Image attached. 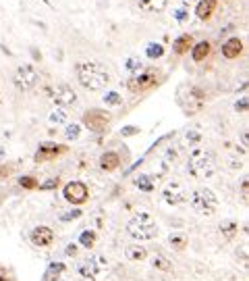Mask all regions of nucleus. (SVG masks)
<instances>
[{
	"mask_svg": "<svg viewBox=\"0 0 249 281\" xmlns=\"http://www.w3.org/2000/svg\"><path fill=\"white\" fill-rule=\"evenodd\" d=\"M168 242H170V246H174L176 250H183V248L187 246V237L181 235V233H170V235H168Z\"/></svg>",
	"mask_w": 249,
	"mask_h": 281,
	"instance_id": "nucleus-24",
	"label": "nucleus"
},
{
	"mask_svg": "<svg viewBox=\"0 0 249 281\" xmlns=\"http://www.w3.org/2000/svg\"><path fill=\"white\" fill-rule=\"evenodd\" d=\"M210 50H212L210 42H197V44L191 48V58L195 63H201V60H206L210 56Z\"/></svg>",
	"mask_w": 249,
	"mask_h": 281,
	"instance_id": "nucleus-19",
	"label": "nucleus"
},
{
	"mask_svg": "<svg viewBox=\"0 0 249 281\" xmlns=\"http://www.w3.org/2000/svg\"><path fill=\"white\" fill-rule=\"evenodd\" d=\"M241 52H243V42L239 38H231L222 44L224 58H237V56H241Z\"/></svg>",
	"mask_w": 249,
	"mask_h": 281,
	"instance_id": "nucleus-14",
	"label": "nucleus"
},
{
	"mask_svg": "<svg viewBox=\"0 0 249 281\" xmlns=\"http://www.w3.org/2000/svg\"><path fill=\"white\" fill-rule=\"evenodd\" d=\"M162 54H164L162 44H150V46H148V56H150V58H160Z\"/></svg>",
	"mask_w": 249,
	"mask_h": 281,
	"instance_id": "nucleus-30",
	"label": "nucleus"
},
{
	"mask_svg": "<svg viewBox=\"0 0 249 281\" xmlns=\"http://www.w3.org/2000/svg\"><path fill=\"white\" fill-rule=\"evenodd\" d=\"M187 171H189V175L195 177V179H210V177L214 175V173L218 171L216 154L210 152V150L195 148L193 152L189 154Z\"/></svg>",
	"mask_w": 249,
	"mask_h": 281,
	"instance_id": "nucleus-2",
	"label": "nucleus"
},
{
	"mask_svg": "<svg viewBox=\"0 0 249 281\" xmlns=\"http://www.w3.org/2000/svg\"><path fill=\"white\" fill-rule=\"evenodd\" d=\"M104 102H106V104H110V106H119V104L123 102V98H121V94H119V92H108V94L104 96Z\"/></svg>",
	"mask_w": 249,
	"mask_h": 281,
	"instance_id": "nucleus-31",
	"label": "nucleus"
},
{
	"mask_svg": "<svg viewBox=\"0 0 249 281\" xmlns=\"http://www.w3.org/2000/svg\"><path fill=\"white\" fill-rule=\"evenodd\" d=\"M127 233L137 242L154 240V237L158 235V225H156V221H154V217L150 212H137L129 219Z\"/></svg>",
	"mask_w": 249,
	"mask_h": 281,
	"instance_id": "nucleus-3",
	"label": "nucleus"
},
{
	"mask_svg": "<svg viewBox=\"0 0 249 281\" xmlns=\"http://www.w3.org/2000/svg\"><path fill=\"white\" fill-rule=\"evenodd\" d=\"M119 165H121L119 152H104L100 157V169L102 171H115V169H119Z\"/></svg>",
	"mask_w": 249,
	"mask_h": 281,
	"instance_id": "nucleus-18",
	"label": "nucleus"
},
{
	"mask_svg": "<svg viewBox=\"0 0 249 281\" xmlns=\"http://www.w3.org/2000/svg\"><path fill=\"white\" fill-rule=\"evenodd\" d=\"M79 134H81V125H77V123H73V125H66V129H64V136H66V140H77V138H79Z\"/></svg>",
	"mask_w": 249,
	"mask_h": 281,
	"instance_id": "nucleus-28",
	"label": "nucleus"
},
{
	"mask_svg": "<svg viewBox=\"0 0 249 281\" xmlns=\"http://www.w3.org/2000/svg\"><path fill=\"white\" fill-rule=\"evenodd\" d=\"M77 252H79L77 244H69V246H66V256H77Z\"/></svg>",
	"mask_w": 249,
	"mask_h": 281,
	"instance_id": "nucleus-36",
	"label": "nucleus"
},
{
	"mask_svg": "<svg viewBox=\"0 0 249 281\" xmlns=\"http://www.w3.org/2000/svg\"><path fill=\"white\" fill-rule=\"evenodd\" d=\"M79 244L83 246V248H94V244H96V231H92V229H85L83 233H81V237H79Z\"/></svg>",
	"mask_w": 249,
	"mask_h": 281,
	"instance_id": "nucleus-22",
	"label": "nucleus"
},
{
	"mask_svg": "<svg viewBox=\"0 0 249 281\" xmlns=\"http://www.w3.org/2000/svg\"><path fill=\"white\" fill-rule=\"evenodd\" d=\"M135 185H137L139 190H144V192H152L154 190V179L150 175H139L137 179H135Z\"/></svg>",
	"mask_w": 249,
	"mask_h": 281,
	"instance_id": "nucleus-25",
	"label": "nucleus"
},
{
	"mask_svg": "<svg viewBox=\"0 0 249 281\" xmlns=\"http://www.w3.org/2000/svg\"><path fill=\"white\" fill-rule=\"evenodd\" d=\"M52 100L56 102V106H60V109H69V106L77 104V92L71 88V85L60 83L52 92Z\"/></svg>",
	"mask_w": 249,
	"mask_h": 281,
	"instance_id": "nucleus-11",
	"label": "nucleus"
},
{
	"mask_svg": "<svg viewBox=\"0 0 249 281\" xmlns=\"http://www.w3.org/2000/svg\"><path fill=\"white\" fill-rule=\"evenodd\" d=\"M162 198L166 204L170 206H179V204H183L187 200V190L183 183H179V181H170L164 185L162 190Z\"/></svg>",
	"mask_w": 249,
	"mask_h": 281,
	"instance_id": "nucleus-10",
	"label": "nucleus"
},
{
	"mask_svg": "<svg viewBox=\"0 0 249 281\" xmlns=\"http://www.w3.org/2000/svg\"><path fill=\"white\" fill-rule=\"evenodd\" d=\"M0 157H3V150H0Z\"/></svg>",
	"mask_w": 249,
	"mask_h": 281,
	"instance_id": "nucleus-40",
	"label": "nucleus"
},
{
	"mask_svg": "<svg viewBox=\"0 0 249 281\" xmlns=\"http://www.w3.org/2000/svg\"><path fill=\"white\" fill-rule=\"evenodd\" d=\"M237 231H239V225L233 223V221H226V223L220 225V233L226 237V240H233V237L237 235Z\"/></svg>",
	"mask_w": 249,
	"mask_h": 281,
	"instance_id": "nucleus-23",
	"label": "nucleus"
},
{
	"mask_svg": "<svg viewBox=\"0 0 249 281\" xmlns=\"http://www.w3.org/2000/svg\"><path fill=\"white\" fill-rule=\"evenodd\" d=\"M0 281H7V279H5V277H0Z\"/></svg>",
	"mask_w": 249,
	"mask_h": 281,
	"instance_id": "nucleus-39",
	"label": "nucleus"
},
{
	"mask_svg": "<svg viewBox=\"0 0 249 281\" xmlns=\"http://www.w3.org/2000/svg\"><path fill=\"white\" fill-rule=\"evenodd\" d=\"M191 46H193V36H189V34L181 36V38H176V40L172 42V50H174L176 54H185V52H189Z\"/></svg>",
	"mask_w": 249,
	"mask_h": 281,
	"instance_id": "nucleus-20",
	"label": "nucleus"
},
{
	"mask_svg": "<svg viewBox=\"0 0 249 281\" xmlns=\"http://www.w3.org/2000/svg\"><path fill=\"white\" fill-rule=\"evenodd\" d=\"M216 7H218V0H201V3L197 5V9H195V15H197L201 21H208V19L214 15Z\"/></svg>",
	"mask_w": 249,
	"mask_h": 281,
	"instance_id": "nucleus-17",
	"label": "nucleus"
},
{
	"mask_svg": "<svg viewBox=\"0 0 249 281\" xmlns=\"http://www.w3.org/2000/svg\"><path fill=\"white\" fill-rule=\"evenodd\" d=\"M158 81H160V79H158V75H156L154 71H141V73L133 75V77L127 81V88H129V92H133V94H141V92H146V90H152Z\"/></svg>",
	"mask_w": 249,
	"mask_h": 281,
	"instance_id": "nucleus-8",
	"label": "nucleus"
},
{
	"mask_svg": "<svg viewBox=\"0 0 249 281\" xmlns=\"http://www.w3.org/2000/svg\"><path fill=\"white\" fill-rule=\"evenodd\" d=\"M13 81L17 85V90L29 92V90H33L35 85H38L40 75H38V71L31 67V65H21V67L15 71V75H13Z\"/></svg>",
	"mask_w": 249,
	"mask_h": 281,
	"instance_id": "nucleus-6",
	"label": "nucleus"
},
{
	"mask_svg": "<svg viewBox=\"0 0 249 281\" xmlns=\"http://www.w3.org/2000/svg\"><path fill=\"white\" fill-rule=\"evenodd\" d=\"M58 185V179H48L46 183H42V185H38L40 190H54Z\"/></svg>",
	"mask_w": 249,
	"mask_h": 281,
	"instance_id": "nucleus-35",
	"label": "nucleus"
},
{
	"mask_svg": "<svg viewBox=\"0 0 249 281\" xmlns=\"http://www.w3.org/2000/svg\"><path fill=\"white\" fill-rule=\"evenodd\" d=\"M127 69L129 71H139L141 69V60L139 58H129L127 60Z\"/></svg>",
	"mask_w": 249,
	"mask_h": 281,
	"instance_id": "nucleus-33",
	"label": "nucleus"
},
{
	"mask_svg": "<svg viewBox=\"0 0 249 281\" xmlns=\"http://www.w3.org/2000/svg\"><path fill=\"white\" fill-rule=\"evenodd\" d=\"M15 165H0V179H7L9 175H13Z\"/></svg>",
	"mask_w": 249,
	"mask_h": 281,
	"instance_id": "nucleus-32",
	"label": "nucleus"
},
{
	"mask_svg": "<svg viewBox=\"0 0 249 281\" xmlns=\"http://www.w3.org/2000/svg\"><path fill=\"white\" fill-rule=\"evenodd\" d=\"M19 185H21V188H25V190H35L40 183H38V179H35V177L25 175V177H21V179H19Z\"/></svg>",
	"mask_w": 249,
	"mask_h": 281,
	"instance_id": "nucleus-29",
	"label": "nucleus"
},
{
	"mask_svg": "<svg viewBox=\"0 0 249 281\" xmlns=\"http://www.w3.org/2000/svg\"><path fill=\"white\" fill-rule=\"evenodd\" d=\"M152 265L156 269H160V271H170V261H168L166 256H162V254H156L154 261H152Z\"/></svg>",
	"mask_w": 249,
	"mask_h": 281,
	"instance_id": "nucleus-26",
	"label": "nucleus"
},
{
	"mask_svg": "<svg viewBox=\"0 0 249 281\" xmlns=\"http://www.w3.org/2000/svg\"><path fill=\"white\" fill-rule=\"evenodd\" d=\"M139 7V11L144 13H162L168 5V0H135Z\"/></svg>",
	"mask_w": 249,
	"mask_h": 281,
	"instance_id": "nucleus-16",
	"label": "nucleus"
},
{
	"mask_svg": "<svg viewBox=\"0 0 249 281\" xmlns=\"http://www.w3.org/2000/svg\"><path fill=\"white\" fill-rule=\"evenodd\" d=\"M106 269H108V261L102 254H92V256L83 258V261L79 263V267H77L79 275L83 279H89V281H96Z\"/></svg>",
	"mask_w": 249,
	"mask_h": 281,
	"instance_id": "nucleus-5",
	"label": "nucleus"
},
{
	"mask_svg": "<svg viewBox=\"0 0 249 281\" xmlns=\"http://www.w3.org/2000/svg\"><path fill=\"white\" fill-rule=\"evenodd\" d=\"M64 121H66V111H64V109H60V106L50 113V123L60 125V123H64Z\"/></svg>",
	"mask_w": 249,
	"mask_h": 281,
	"instance_id": "nucleus-27",
	"label": "nucleus"
},
{
	"mask_svg": "<svg viewBox=\"0 0 249 281\" xmlns=\"http://www.w3.org/2000/svg\"><path fill=\"white\" fill-rule=\"evenodd\" d=\"M237 111H247V98H241V102H237Z\"/></svg>",
	"mask_w": 249,
	"mask_h": 281,
	"instance_id": "nucleus-37",
	"label": "nucleus"
},
{
	"mask_svg": "<svg viewBox=\"0 0 249 281\" xmlns=\"http://www.w3.org/2000/svg\"><path fill=\"white\" fill-rule=\"evenodd\" d=\"M64 263H52L50 267H48V271H46V275H44V281H56V279H60V275L64 273Z\"/></svg>",
	"mask_w": 249,
	"mask_h": 281,
	"instance_id": "nucleus-21",
	"label": "nucleus"
},
{
	"mask_svg": "<svg viewBox=\"0 0 249 281\" xmlns=\"http://www.w3.org/2000/svg\"><path fill=\"white\" fill-rule=\"evenodd\" d=\"M56 281H62V279H56Z\"/></svg>",
	"mask_w": 249,
	"mask_h": 281,
	"instance_id": "nucleus-41",
	"label": "nucleus"
},
{
	"mask_svg": "<svg viewBox=\"0 0 249 281\" xmlns=\"http://www.w3.org/2000/svg\"><path fill=\"white\" fill-rule=\"evenodd\" d=\"M125 256L129 258L131 263H141L148 258V248L141 246V244H131L125 248Z\"/></svg>",
	"mask_w": 249,
	"mask_h": 281,
	"instance_id": "nucleus-15",
	"label": "nucleus"
},
{
	"mask_svg": "<svg viewBox=\"0 0 249 281\" xmlns=\"http://www.w3.org/2000/svg\"><path fill=\"white\" fill-rule=\"evenodd\" d=\"M189 204H191V208L197 214L210 217V214H214L216 208H218V198H216V194L210 188H197V190L191 192Z\"/></svg>",
	"mask_w": 249,
	"mask_h": 281,
	"instance_id": "nucleus-4",
	"label": "nucleus"
},
{
	"mask_svg": "<svg viewBox=\"0 0 249 281\" xmlns=\"http://www.w3.org/2000/svg\"><path fill=\"white\" fill-rule=\"evenodd\" d=\"M77 79L89 92L104 90L110 83V73L106 71L104 65L94 63V60H83L77 65Z\"/></svg>",
	"mask_w": 249,
	"mask_h": 281,
	"instance_id": "nucleus-1",
	"label": "nucleus"
},
{
	"mask_svg": "<svg viewBox=\"0 0 249 281\" xmlns=\"http://www.w3.org/2000/svg\"><path fill=\"white\" fill-rule=\"evenodd\" d=\"M66 152V146H60V144H42L35 152V163H46V161H52L60 154Z\"/></svg>",
	"mask_w": 249,
	"mask_h": 281,
	"instance_id": "nucleus-13",
	"label": "nucleus"
},
{
	"mask_svg": "<svg viewBox=\"0 0 249 281\" xmlns=\"http://www.w3.org/2000/svg\"><path fill=\"white\" fill-rule=\"evenodd\" d=\"M62 194H64V198L69 200L71 204H77V206L87 202V198H89V190H87V185L83 181H69L64 185Z\"/></svg>",
	"mask_w": 249,
	"mask_h": 281,
	"instance_id": "nucleus-9",
	"label": "nucleus"
},
{
	"mask_svg": "<svg viewBox=\"0 0 249 281\" xmlns=\"http://www.w3.org/2000/svg\"><path fill=\"white\" fill-rule=\"evenodd\" d=\"M83 125L89 129V132H104L110 125V113L108 111H102V109H89L83 113Z\"/></svg>",
	"mask_w": 249,
	"mask_h": 281,
	"instance_id": "nucleus-7",
	"label": "nucleus"
},
{
	"mask_svg": "<svg viewBox=\"0 0 249 281\" xmlns=\"http://www.w3.org/2000/svg\"><path fill=\"white\" fill-rule=\"evenodd\" d=\"M79 217H81V210H79V208H75V210H71V212L62 214L60 221H73V219H79Z\"/></svg>",
	"mask_w": 249,
	"mask_h": 281,
	"instance_id": "nucleus-34",
	"label": "nucleus"
},
{
	"mask_svg": "<svg viewBox=\"0 0 249 281\" xmlns=\"http://www.w3.org/2000/svg\"><path fill=\"white\" fill-rule=\"evenodd\" d=\"M29 242L33 246H38V248H48L54 242V231L48 225H38L29 233Z\"/></svg>",
	"mask_w": 249,
	"mask_h": 281,
	"instance_id": "nucleus-12",
	"label": "nucleus"
},
{
	"mask_svg": "<svg viewBox=\"0 0 249 281\" xmlns=\"http://www.w3.org/2000/svg\"><path fill=\"white\" fill-rule=\"evenodd\" d=\"M125 136H131V134H137V127H125Z\"/></svg>",
	"mask_w": 249,
	"mask_h": 281,
	"instance_id": "nucleus-38",
	"label": "nucleus"
}]
</instances>
